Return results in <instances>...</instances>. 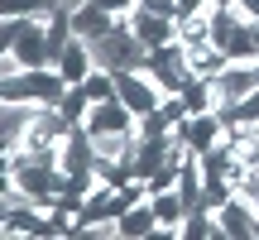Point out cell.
Listing matches in <instances>:
<instances>
[{
	"mask_svg": "<svg viewBox=\"0 0 259 240\" xmlns=\"http://www.w3.org/2000/svg\"><path fill=\"white\" fill-rule=\"evenodd\" d=\"M144 53H149V48L130 34L120 19H115L101 38H92V58H96V67H106V72H130V67L144 63Z\"/></svg>",
	"mask_w": 259,
	"mask_h": 240,
	"instance_id": "cell-1",
	"label": "cell"
},
{
	"mask_svg": "<svg viewBox=\"0 0 259 240\" xmlns=\"http://www.w3.org/2000/svg\"><path fill=\"white\" fill-rule=\"evenodd\" d=\"M206 44H216L231 63H250V58H254V34H250V24H240L226 5H216V15H211V38H206Z\"/></svg>",
	"mask_w": 259,
	"mask_h": 240,
	"instance_id": "cell-2",
	"label": "cell"
},
{
	"mask_svg": "<svg viewBox=\"0 0 259 240\" xmlns=\"http://www.w3.org/2000/svg\"><path fill=\"white\" fill-rule=\"evenodd\" d=\"M115 96H120V101H125L135 115L158 111V101H163V92H158L154 72H149L144 63H139V67H130V72H115Z\"/></svg>",
	"mask_w": 259,
	"mask_h": 240,
	"instance_id": "cell-3",
	"label": "cell"
},
{
	"mask_svg": "<svg viewBox=\"0 0 259 240\" xmlns=\"http://www.w3.org/2000/svg\"><path fill=\"white\" fill-rule=\"evenodd\" d=\"M206 87H211V111H226V106H235L240 96H250L254 87H259V77H254V58H250V63H226Z\"/></svg>",
	"mask_w": 259,
	"mask_h": 240,
	"instance_id": "cell-4",
	"label": "cell"
},
{
	"mask_svg": "<svg viewBox=\"0 0 259 240\" xmlns=\"http://www.w3.org/2000/svg\"><path fill=\"white\" fill-rule=\"evenodd\" d=\"M115 19H120V24H125V29H130V34H135L144 48H158V44H173V38H178V24H173V19L154 15V10H149V5H139V0H135L130 10H120Z\"/></svg>",
	"mask_w": 259,
	"mask_h": 240,
	"instance_id": "cell-5",
	"label": "cell"
},
{
	"mask_svg": "<svg viewBox=\"0 0 259 240\" xmlns=\"http://www.w3.org/2000/svg\"><path fill=\"white\" fill-rule=\"evenodd\" d=\"M135 125H139V115L130 111L120 96L92 101V111H87V120H82V130H87V135H120V130H135Z\"/></svg>",
	"mask_w": 259,
	"mask_h": 240,
	"instance_id": "cell-6",
	"label": "cell"
},
{
	"mask_svg": "<svg viewBox=\"0 0 259 240\" xmlns=\"http://www.w3.org/2000/svg\"><path fill=\"white\" fill-rule=\"evenodd\" d=\"M92 135H87L82 125H72L63 139H58V168H63L67 178H82V173H92Z\"/></svg>",
	"mask_w": 259,
	"mask_h": 240,
	"instance_id": "cell-7",
	"label": "cell"
},
{
	"mask_svg": "<svg viewBox=\"0 0 259 240\" xmlns=\"http://www.w3.org/2000/svg\"><path fill=\"white\" fill-rule=\"evenodd\" d=\"M216 226H221V235H226V240H254L259 216L250 212V202H240V197L231 192L221 207H216Z\"/></svg>",
	"mask_w": 259,
	"mask_h": 240,
	"instance_id": "cell-8",
	"label": "cell"
},
{
	"mask_svg": "<svg viewBox=\"0 0 259 240\" xmlns=\"http://www.w3.org/2000/svg\"><path fill=\"white\" fill-rule=\"evenodd\" d=\"M34 120V101H0V149H19Z\"/></svg>",
	"mask_w": 259,
	"mask_h": 240,
	"instance_id": "cell-9",
	"label": "cell"
},
{
	"mask_svg": "<svg viewBox=\"0 0 259 240\" xmlns=\"http://www.w3.org/2000/svg\"><path fill=\"white\" fill-rule=\"evenodd\" d=\"M53 67L63 72V82H67V87H77V82H82V77L96 67V58H92V44L72 34V44H67L63 53H58V63H53Z\"/></svg>",
	"mask_w": 259,
	"mask_h": 240,
	"instance_id": "cell-10",
	"label": "cell"
},
{
	"mask_svg": "<svg viewBox=\"0 0 259 240\" xmlns=\"http://www.w3.org/2000/svg\"><path fill=\"white\" fill-rule=\"evenodd\" d=\"M67 19H72V34H77V38H87V44H92V38H101L106 29L115 24V15H111V10H101L96 0H87V5H77V10H72Z\"/></svg>",
	"mask_w": 259,
	"mask_h": 240,
	"instance_id": "cell-11",
	"label": "cell"
},
{
	"mask_svg": "<svg viewBox=\"0 0 259 240\" xmlns=\"http://www.w3.org/2000/svg\"><path fill=\"white\" fill-rule=\"evenodd\" d=\"M154 231H158V216H154V202L144 192L130 212H120V240H149Z\"/></svg>",
	"mask_w": 259,
	"mask_h": 240,
	"instance_id": "cell-12",
	"label": "cell"
},
{
	"mask_svg": "<svg viewBox=\"0 0 259 240\" xmlns=\"http://www.w3.org/2000/svg\"><path fill=\"white\" fill-rule=\"evenodd\" d=\"M211 15H216V0H206L202 10H187V15L178 19V44L183 48L206 44V38H211Z\"/></svg>",
	"mask_w": 259,
	"mask_h": 240,
	"instance_id": "cell-13",
	"label": "cell"
},
{
	"mask_svg": "<svg viewBox=\"0 0 259 240\" xmlns=\"http://www.w3.org/2000/svg\"><path fill=\"white\" fill-rule=\"evenodd\" d=\"M226 63H231V58H226L216 44H192V48H187V77H202V82H211V77L221 72Z\"/></svg>",
	"mask_w": 259,
	"mask_h": 240,
	"instance_id": "cell-14",
	"label": "cell"
},
{
	"mask_svg": "<svg viewBox=\"0 0 259 240\" xmlns=\"http://www.w3.org/2000/svg\"><path fill=\"white\" fill-rule=\"evenodd\" d=\"M211 235H221V226H216V212H187L183 221H178V240H211Z\"/></svg>",
	"mask_w": 259,
	"mask_h": 240,
	"instance_id": "cell-15",
	"label": "cell"
},
{
	"mask_svg": "<svg viewBox=\"0 0 259 240\" xmlns=\"http://www.w3.org/2000/svg\"><path fill=\"white\" fill-rule=\"evenodd\" d=\"M58 111H63L67 125H82V120H87V111H92V96L82 92V82H77V87H67V92L58 96Z\"/></svg>",
	"mask_w": 259,
	"mask_h": 240,
	"instance_id": "cell-16",
	"label": "cell"
},
{
	"mask_svg": "<svg viewBox=\"0 0 259 240\" xmlns=\"http://www.w3.org/2000/svg\"><path fill=\"white\" fill-rule=\"evenodd\" d=\"M82 92L92 96V101H106V96H115V72H106V67H92V72L82 77Z\"/></svg>",
	"mask_w": 259,
	"mask_h": 240,
	"instance_id": "cell-17",
	"label": "cell"
},
{
	"mask_svg": "<svg viewBox=\"0 0 259 240\" xmlns=\"http://www.w3.org/2000/svg\"><path fill=\"white\" fill-rule=\"evenodd\" d=\"M216 115H221V120H259V87H254L250 96H240L235 106H226V111H216Z\"/></svg>",
	"mask_w": 259,
	"mask_h": 240,
	"instance_id": "cell-18",
	"label": "cell"
},
{
	"mask_svg": "<svg viewBox=\"0 0 259 240\" xmlns=\"http://www.w3.org/2000/svg\"><path fill=\"white\" fill-rule=\"evenodd\" d=\"M0 15L5 19H24V15H53L44 0H0Z\"/></svg>",
	"mask_w": 259,
	"mask_h": 240,
	"instance_id": "cell-19",
	"label": "cell"
},
{
	"mask_svg": "<svg viewBox=\"0 0 259 240\" xmlns=\"http://www.w3.org/2000/svg\"><path fill=\"white\" fill-rule=\"evenodd\" d=\"M15 38H19V19H0V58L15 53Z\"/></svg>",
	"mask_w": 259,
	"mask_h": 240,
	"instance_id": "cell-20",
	"label": "cell"
},
{
	"mask_svg": "<svg viewBox=\"0 0 259 240\" xmlns=\"http://www.w3.org/2000/svg\"><path fill=\"white\" fill-rule=\"evenodd\" d=\"M44 5H48V10H63V15H72V10L87 5V0H44Z\"/></svg>",
	"mask_w": 259,
	"mask_h": 240,
	"instance_id": "cell-21",
	"label": "cell"
},
{
	"mask_svg": "<svg viewBox=\"0 0 259 240\" xmlns=\"http://www.w3.org/2000/svg\"><path fill=\"white\" fill-rule=\"evenodd\" d=\"M96 5H101V10H111V15H120V10H130L135 0H96Z\"/></svg>",
	"mask_w": 259,
	"mask_h": 240,
	"instance_id": "cell-22",
	"label": "cell"
}]
</instances>
